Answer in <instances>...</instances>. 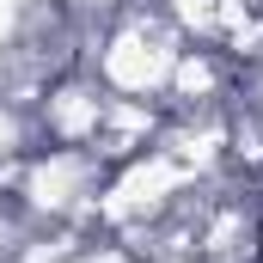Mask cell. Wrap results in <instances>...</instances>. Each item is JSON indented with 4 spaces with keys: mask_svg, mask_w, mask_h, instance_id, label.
Returning a JSON list of instances; mask_svg holds the SVG:
<instances>
[{
    "mask_svg": "<svg viewBox=\"0 0 263 263\" xmlns=\"http://www.w3.org/2000/svg\"><path fill=\"white\" fill-rule=\"evenodd\" d=\"M257 257H263V227H257Z\"/></svg>",
    "mask_w": 263,
    "mask_h": 263,
    "instance_id": "1",
    "label": "cell"
}]
</instances>
